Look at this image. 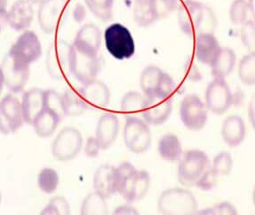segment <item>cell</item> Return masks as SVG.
Instances as JSON below:
<instances>
[{
  "mask_svg": "<svg viewBox=\"0 0 255 215\" xmlns=\"http://www.w3.org/2000/svg\"><path fill=\"white\" fill-rule=\"evenodd\" d=\"M164 72L156 66H149L143 69L140 76V86L144 95L151 97L155 94Z\"/></svg>",
  "mask_w": 255,
  "mask_h": 215,
  "instance_id": "f546056e",
  "label": "cell"
},
{
  "mask_svg": "<svg viewBox=\"0 0 255 215\" xmlns=\"http://www.w3.org/2000/svg\"><path fill=\"white\" fill-rule=\"evenodd\" d=\"M153 7L157 20L164 19L171 12L176 11L175 6L169 0H153Z\"/></svg>",
  "mask_w": 255,
  "mask_h": 215,
  "instance_id": "f6af8a7d",
  "label": "cell"
},
{
  "mask_svg": "<svg viewBox=\"0 0 255 215\" xmlns=\"http://www.w3.org/2000/svg\"><path fill=\"white\" fill-rule=\"evenodd\" d=\"M37 183L41 191L46 194H52L59 186L60 176L55 169L45 167L40 172Z\"/></svg>",
  "mask_w": 255,
  "mask_h": 215,
  "instance_id": "e575fe53",
  "label": "cell"
},
{
  "mask_svg": "<svg viewBox=\"0 0 255 215\" xmlns=\"http://www.w3.org/2000/svg\"><path fill=\"white\" fill-rule=\"evenodd\" d=\"M159 156L167 161H177L183 155V147L179 138L174 134H166L159 141Z\"/></svg>",
  "mask_w": 255,
  "mask_h": 215,
  "instance_id": "d4e9b609",
  "label": "cell"
},
{
  "mask_svg": "<svg viewBox=\"0 0 255 215\" xmlns=\"http://www.w3.org/2000/svg\"><path fill=\"white\" fill-rule=\"evenodd\" d=\"M81 13H82V14H85L83 6L78 5L76 9V11L74 12V17H75V19H76L77 22H81V20H83V19H84V16L81 15Z\"/></svg>",
  "mask_w": 255,
  "mask_h": 215,
  "instance_id": "681fc988",
  "label": "cell"
},
{
  "mask_svg": "<svg viewBox=\"0 0 255 215\" xmlns=\"http://www.w3.org/2000/svg\"><path fill=\"white\" fill-rule=\"evenodd\" d=\"M146 96L137 92H129L123 97L121 101V110L124 113H136L143 111Z\"/></svg>",
  "mask_w": 255,
  "mask_h": 215,
  "instance_id": "836d02e7",
  "label": "cell"
},
{
  "mask_svg": "<svg viewBox=\"0 0 255 215\" xmlns=\"http://www.w3.org/2000/svg\"><path fill=\"white\" fill-rule=\"evenodd\" d=\"M180 118L189 130L199 131L207 121V108L206 104L196 94L186 96L180 106Z\"/></svg>",
  "mask_w": 255,
  "mask_h": 215,
  "instance_id": "ba28073f",
  "label": "cell"
},
{
  "mask_svg": "<svg viewBox=\"0 0 255 215\" xmlns=\"http://www.w3.org/2000/svg\"><path fill=\"white\" fill-rule=\"evenodd\" d=\"M233 166V161L231 155L227 151H222L215 156L213 160L212 168L215 170L217 175H227L230 174Z\"/></svg>",
  "mask_w": 255,
  "mask_h": 215,
  "instance_id": "ab89813d",
  "label": "cell"
},
{
  "mask_svg": "<svg viewBox=\"0 0 255 215\" xmlns=\"http://www.w3.org/2000/svg\"><path fill=\"white\" fill-rule=\"evenodd\" d=\"M218 40L211 33H202L196 36V59L205 65L210 66L219 52Z\"/></svg>",
  "mask_w": 255,
  "mask_h": 215,
  "instance_id": "44dd1931",
  "label": "cell"
},
{
  "mask_svg": "<svg viewBox=\"0 0 255 215\" xmlns=\"http://www.w3.org/2000/svg\"><path fill=\"white\" fill-rule=\"evenodd\" d=\"M124 140L129 151L143 153L151 146V129L144 120L128 116L124 125Z\"/></svg>",
  "mask_w": 255,
  "mask_h": 215,
  "instance_id": "5b68a950",
  "label": "cell"
},
{
  "mask_svg": "<svg viewBox=\"0 0 255 215\" xmlns=\"http://www.w3.org/2000/svg\"><path fill=\"white\" fill-rule=\"evenodd\" d=\"M137 169L129 162H124L116 168V191L124 199L127 198Z\"/></svg>",
  "mask_w": 255,
  "mask_h": 215,
  "instance_id": "484cf974",
  "label": "cell"
},
{
  "mask_svg": "<svg viewBox=\"0 0 255 215\" xmlns=\"http://www.w3.org/2000/svg\"><path fill=\"white\" fill-rule=\"evenodd\" d=\"M151 186V177L147 171L137 170L133 183L125 200L128 203H134L147 194Z\"/></svg>",
  "mask_w": 255,
  "mask_h": 215,
  "instance_id": "83f0119b",
  "label": "cell"
},
{
  "mask_svg": "<svg viewBox=\"0 0 255 215\" xmlns=\"http://www.w3.org/2000/svg\"><path fill=\"white\" fill-rule=\"evenodd\" d=\"M100 149V145L96 137H90L88 138L85 147H84V153L86 154L89 158H96L99 155Z\"/></svg>",
  "mask_w": 255,
  "mask_h": 215,
  "instance_id": "bcb514c9",
  "label": "cell"
},
{
  "mask_svg": "<svg viewBox=\"0 0 255 215\" xmlns=\"http://www.w3.org/2000/svg\"><path fill=\"white\" fill-rule=\"evenodd\" d=\"M67 0H43L38 9V23L46 34L55 31L66 6Z\"/></svg>",
  "mask_w": 255,
  "mask_h": 215,
  "instance_id": "9a60e30c",
  "label": "cell"
},
{
  "mask_svg": "<svg viewBox=\"0 0 255 215\" xmlns=\"http://www.w3.org/2000/svg\"><path fill=\"white\" fill-rule=\"evenodd\" d=\"M42 215H70V207L68 200L61 196H57L49 201L47 206L41 212Z\"/></svg>",
  "mask_w": 255,
  "mask_h": 215,
  "instance_id": "f35d334b",
  "label": "cell"
},
{
  "mask_svg": "<svg viewBox=\"0 0 255 215\" xmlns=\"http://www.w3.org/2000/svg\"><path fill=\"white\" fill-rule=\"evenodd\" d=\"M253 201H254L255 206V187L254 189V191H253Z\"/></svg>",
  "mask_w": 255,
  "mask_h": 215,
  "instance_id": "6f0895ef",
  "label": "cell"
},
{
  "mask_svg": "<svg viewBox=\"0 0 255 215\" xmlns=\"http://www.w3.org/2000/svg\"><path fill=\"white\" fill-rule=\"evenodd\" d=\"M211 167L208 156L200 150H189L183 153L178 166V181L187 187L196 186L200 177Z\"/></svg>",
  "mask_w": 255,
  "mask_h": 215,
  "instance_id": "277c9868",
  "label": "cell"
},
{
  "mask_svg": "<svg viewBox=\"0 0 255 215\" xmlns=\"http://www.w3.org/2000/svg\"><path fill=\"white\" fill-rule=\"evenodd\" d=\"M81 51L98 55L101 45V33L94 24H86L80 28L73 43Z\"/></svg>",
  "mask_w": 255,
  "mask_h": 215,
  "instance_id": "d6986e66",
  "label": "cell"
},
{
  "mask_svg": "<svg viewBox=\"0 0 255 215\" xmlns=\"http://www.w3.org/2000/svg\"><path fill=\"white\" fill-rule=\"evenodd\" d=\"M197 214L198 215H237L238 211L232 204L225 201V202L215 205L214 207L197 212Z\"/></svg>",
  "mask_w": 255,
  "mask_h": 215,
  "instance_id": "b9f144b4",
  "label": "cell"
},
{
  "mask_svg": "<svg viewBox=\"0 0 255 215\" xmlns=\"http://www.w3.org/2000/svg\"><path fill=\"white\" fill-rule=\"evenodd\" d=\"M7 6V0H0V12L6 11Z\"/></svg>",
  "mask_w": 255,
  "mask_h": 215,
  "instance_id": "11a10c76",
  "label": "cell"
},
{
  "mask_svg": "<svg viewBox=\"0 0 255 215\" xmlns=\"http://www.w3.org/2000/svg\"><path fill=\"white\" fill-rule=\"evenodd\" d=\"M114 215H138L139 213L135 209V207H132L128 204L122 205L116 207V210L113 213Z\"/></svg>",
  "mask_w": 255,
  "mask_h": 215,
  "instance_id": "7dc6e473",
  "label": "cell"
},
{
  "mask_svg": "<svg viewBox=\"0 0 255 215\" xmlns=\"http://www.w3.org/2000/svg\"><path fill=\"white\" fill-rule=\"evenodd\" d=\"M70 45L63 41L53 42L48 49L46 69L50 76L55 80L64 78L69 69Z\"/></svg>",
  "mask_w": 255,
  "mask_h": 215,
  "instance_id": "7c38bea8",
  "label": "cell"
},
{
  "mask_svg": "<svg viewBox=\"0 0 255 215\" xmlns=\"http://www.w3.org/2000/svg\"><path fill=\"white\" fill-rule=\"evenodd\" d=\"M158 207L161 215H195L198 212V202L191 191L181 188H172L163 191L159 196Z\"/></svg>",
  "mask_w": 255,
  "mask_h": 215,
  "instance_id": "7a4b0ae2",
  "label": "cell"
},
{
  "mask_svg": "<svg viewBox=\"0 0 255 215\" xmlns=\"http://www.w3.org/2000/svg\"><path fill=\"white\" fill-rule=\"evenodd\" d=\"M249 4L247 0H234L230 8V19L235 25H243L249 20Z\"/></svg>",
  "mask_w": 255,
  "mask_h": 215,
  "instance_id": "74e56055",
  "label": "cell"
},
{
  "mask_svg": "<svg viewBox=\"0 0 255 215\" xmlns=\"http://www.w3.org/2000/svg\"><path fill=\"white\" fill-rule=\"evenodd\" d=\"M169 1H170L172 4H173V5L175 6V9H176V11H178V9H179L180 6H181L184 2L188 1V0H169Z\"/></svg>",
  "mask_w": 255,
  "mask_h": 215,
  "instance_id": "f5cc1de1",
  "label": "cell"
},
{
  "mask_svg": "<svg viewBox=\"0 0 255 215\" xmlns=\"http://www.w3.org/2000/svg\"><path fill=\"white\" fill-rule=\"evenodd\" d=\"M207 110L216 115H222L231 108L233 95L224 78H215L208 84L206 91Z\"/></svg>",
  "mask_w": 255,
  "mask_h": 215,
  "instance_id": "8fae6325",
  "label": "cell"
},
{
  "mask_svg": "<svg viewBox=\"0 0 255 215\" xmlns=\"http://www.w3.org/2000/svg\"><path fill=\"white\" fill-rule=\"evenodd\" d=\"M34 19L33 4L28 0H18L7 14L8 24L16 31H26Z\"/></svg>",
  "mask_w": 255,
  "mask_h": 215,
  "instance_id": "2e32d148",
  "label": "cell"
},
{
  "mask_svg": "<svg viewBox=\"0 0 255 215\" xmlns=\"http://www.w3.org/2000/svg\"><path fill=\"white\" fill-rule=\"evenodd\" d=\"M63 100L64 113L66 116L82 115L87 110L89 107L84 102L79 93L73 91L71 89L67 90L62 94Z\"/></svg>",
  "mask_w": 255,
  "mask_h": 215,
  "instance_id": "4dcf8cb0",
  "label": "cell"
},
{
  "mask_svg": "<svg viewBox=\"0 0 255 215\" xmlns=\"http://www.w3.org/2000/svg\"><path fill=\"white\" fill-rule=\"evenodd\" d=\"M61 119L52 111L44 109L32 124L36 135L42 138L50 137L55 132Z\"/></svg>",
  "mask_w": 255,
  "mask_h": 215,
  "instance_id": "4316f807",
  "label": "cell"
},
{
  "mask_svg": "<svg viewBox=\"0 0 255 215\" xmlns=\"http://www.w3.org/2000/svg\"><path fill=\"white\" fill-rule=\"evenodd\" d=\"M29 66L9 53L5 56L1 68L4 73V84L11 92L19 93L23 91L30 76Z\"/></svg>",
  "mask_w": 255,
  "mask_h": 215,
  "instance_id": "30bf717a",
  "label": "cell"
},
{
  "mask_svg": "<svg viewBox=\"0 0 255 215\" xmlns=\"http://www.w3.org/2000/svg\"><path fill=\"white\" fill-rule=\"evenodd\" d=\"M241 40L250 52H255V22L248 20L241 25Z\"/></svg>",
  "mask_w": 255,
  "mask_h": 215,
  "instance_id": "60d3db41",
  "label": "cell"
},
{
  "mask_svg": "<svg viewBox=\"0 0 255 215\" xmlns=\"http://www.w3.org/2000/svg\"><path fill=\"white\" fill-rule=\"evenodd\" d=\"M218 176L219 175L215 173V170L211 167L200 177L198 183H196V186L201 191H210L216 185Z\"/></svg>",
  "mask_w": 255,
  "mask_h": 215,
  "instance_id": "ee69618b",
  "label": "cell"
},
{
  "mask_svg": "<svg viewBox=\"0 0 255 215\" xmlns=\"http://www.w3.org/2000/svg\"><path fill=\"white\" fill-rule=\"evenodd\" d=\"M9 54L25 63L35 62L42 55V45L38 36L33 31H25L12 44Z\"/></svg>",
  "mask_w": 255,
  "mask_h": 215,
  "instance_id": "4fadbf2b",
  "label": "cell"
},
{
  "mask_svg": "<svg viewBox=\"0 0 255 215\" xmlns=\"http://www.w3.org/2000/svg\"><path fill=\"white\" fill-rule=\"evenodd\" d=\"M249 8H250V12H251L253 19L255 22V0H248Z\"/></svg>",
  "mask_w": 255,
  "mask_h": 215,
  "instance_id": "816d5d0a",
  "label": "cell"
},
{
  "mask_svg": "<svg viewBox=\"0 0 255 215\" xmlns=\"http://www.w3.org/2000/svg\"><path fill=\"white\" fill-rule=\"evenodd\" d=\"M104 40L108 52L116 60H128L135 54L134 37L130 31L122 24L110 25L105 30Z\"/></svg>",
  "mask_w": 255,
  "mask_h": 215,
  "instance_id": "3957f363",
  "label": "cell"
},
{
  "mask_svg": "<svg viewBox=\"0 0 255 215\" xmlns=\"http://www.w3.org/2000/svg\"><path fill=\"white\" fill-rule=\"evenodd\" d=\"M175 84L171 76L164 72L162 78L160 80L159 86L157 88L155 94L159 98H170L172 93L175 91Z\"/></svg>",
  "mask_w": 255,
  "mask_h": 215,
  "instance_id": "7bdbcfd3",
  "label": "cell"
},
{
  "mask_svg": "<svg viewBox=\"0 0 255 215\" xmlns=\"http://www.w3.org/2000/svg\"><path fill=\"white\" fill-rule=\"evenodd\" d=\"M236 54L231 48H220L210 67L212 76L215 78H225L235 68Z\"/></svg>",
  "mask_w": 255,
  "mask_h": 215,
  "instance_id": "cb8c5ba5",
  "label": "cell"
},
{
  "mask_svg": "<svg viewBox=\"0 0 255 215\" xmlns=\"http://www.w3.org/2000/svg\"><path fill=\"white\" fill-rule=\"evenodd\" d=\"M21 107L24 121L32 125L44 110V91L38 88H33L25 92L22 97Z\"/></svg>",
  "mask_w": 255,
  "mask_h": 215,
  "instance_id": "ffe728a7",
  "label": "cell"
},
{
  "mask_svg": "<svg viewBox=\"0 0 255 215\" xmlns=\"http://www.w3.org/2000/svg\"><path fill=\"white\" fill-rule=\"evenodd\" d=\"M108 209L106 198L100 195L97 191L88 194L84 199L81 207V215H106Z\"/></svg>",
  "mask_w": 255,
  "mask_h": 215,
  "instance_id": "1f68e13d",
  "label": "cell"
},
{
  "mask_svg": "<svg viewBox=\"0 0 255 215\" xmlns=\"http://www.w3.org/2000/svg\"><path fill=\"white\" fill-rule=\"evenodd\" d=\"M222 137L230 147L239 146L246 137V126L239 116L231 115L223 121Z\"/></svg>",
  "mask_w": 255,
  "mask_h": 215,
  "instance_id": "603a6c76",
  "label": "cell"
},
{
  "mask_svg": "<svg viewBox=\"0 0 255 215\" xmlns=\"http://www.w3.org/2000/svg\"><path fill=\"white\" fill-rule=\"evenodd\" d=\"M172 110L171 98H159L157 96L146 97L143 109V119L149 125H160L167 121L171 115Z\"/></svg>",
  "mask_w": 255,
  "mask_h": 215,
  "instance_id": "5bb4252c",
  "label": "cell"
},
{
  "mask_svg": "<svg viewBox=\"0 0 255 215\" xmlns=\"http://www.w3.org/2000/svg\"><path fill=\"white\" fill-rule=\"evenodd\" d=\"M93 188L106 199L116 193V168L110 165L100 166L94 174Z\"/></svg>",
  "mask_w": 255,
  "mask_h": 215,
  "instance_id": "7402d4cb",
  "label": "cell"
},
{
  "mask_svg": "<svg viewBox=\"0 0 255 215\" xmlns=\"http://www.w3.org/2000/svg\"><path fill=\"white\" fill-rule=\"evenodd\" d=\"M100 68L98 55L81 51L73 44L70 45L69 69L72 75L81 84H87L92 80H95Z\"/></svg>",
  "mask_w": 255,
  "mask_h": 215,
  "instance_id": "8992f818",
  "label": "cell"
},
{
  "mask_svg": "<svg viewBox=\"0 0 255 215\" xmlns=\"http://www.w3.org/2000/svg\"><path fill=\"white\" fill-rule=\"evenodd\" d=\"M133 14L135 22L144 28L158 20L153 7V0H135Z\"/></svg>",
  "mask_w": 255,
  "mask_h": 215,
  "instance_id": "f1b7e54d",
  "label": "cell"
},
{
  "mask_svg": "<svg viewBox=\"0 0 255 215\" xmlns=\"http://www.w3.org/2000/svg\"><path fill=\"white\" fill-rule=\"evenodd\" d=\"M4 73H3L2 68H1V66H0V94H1V92H2V91H3V88H4Z\"/></svg>",
  "mask_w": 255,
  "mask_h": 215,
  "instance_id": "db71d44e",
  "label": "cell"
},
{
  "mask_svg": "<svg viewBox=\"0 0 255 215\" xmlns=\"http://www.w3.org/2000/svg\"><path fill=\"white\" fill-rule=\"evenodd\" d=\"M248 118L250 120L252 127L255 129V93L252 97L248 105Z\"/></svg>",
  "mask_w": 255,
  "mask_h": 215,
  "instance_id": "c3c4849f",
  "label": "cell"
},
{
  "mask_svg": "<svg viewBox=\"0 0 255 215\" xmlns=\"http://www.w3.org/2000/svg\"><path fill=\"white\" fill-rule=\"evenodd\" d=\"M1 202H2V194H1V191H0V205H1Z\"/></svg>",
  "mask_w": 255,
  "mask_h": 215,
  "instance_id": "680465c9",
  "label": "cell"
},
{
  "mask_svg": "<svg viewBox=\"0 0 255 215\" xmlns=\"http://www.w3.org/2000/svg\"><path fill=\"white\" fill-rule=\"evenodd\" d=\"M239 77L246 85L255 84V52L244 56L239 64Z\"/></svg>",
  "mask_w": 255,
  "mask_h": 215,
  "instance_id": "d6a6232c",
  "label": "cell"
},
{
  "mask_svg": "<svg viewBox=\"0 0 255 215\" xmlns=\"http://www.w3.org/2000/svg\"><path fill=\"white\" fill-rule=\"evenodd\" d=\"M178 21L181 30L189 36L202 33L214 34L217 25L211 9L194 0H188L180 6Z\"/></svg>",
  "mask_w": 255,
  "mask_h": 215,
  "instance_id": "6da1fadb",
  "label": "cell"
},
{
  "mask_svg": "<svg viewBox=\"0 0 255 215\" xmlns=\"http://www.w3.org/2000/svg\"><path fill=\"white\" fill-rule=\"evenodd\" d=\"M23 112L20 100L12 94L4 96L0 101V133L10 135L23 125Z\"/></svg>",
  "mask_w": 255,
  "mask_h": 215,
  "instance_id": "9c48e42d",
  "label": "cell"
},
{
  "mask_svg": "<svg viewBox=\"0 0 255 215\" xmlns=\"http://www.w3.org/2000/svg\"><path fill=\"white\" fill-rule=\"evenodd\" d=\"M79 94L88 107L105 108L110 101V91L108 86L96 79L84 84L79 90Z\"/></svg>",
  "mask_w": 255,
  "mask_h": 215,
  "instance_id": "ac0fdd59",
  "label": "cell"
},
{
  "mask_svg": "<svg viewBox=\"0 0 255 215\" xmlns=\"http://www.w3.org/2000/svg\"><path fill=\"white\" fill-rule=\"evenodd\" d=\"M119 133V120L117 116L106 113L100 117L97 128L96 139L101 150H107L116 142Z\"/></svg>",
  "mask_w": 255,
  "mask_h": 215,
  "instance_id": "e0dca14e",
  "label": "cell"
},
{
  "mask_svg": "<svg viewBox=\"0 0 255 215\" xmlns=\"http://www.w3.org/2000/svg\"><path fill=\"white\" fill-rule=\"evenodd\" d=\"M84 2L98 19L103 21L111 20L114 0H84Z\"/></svg>",
  "mask_w": 255,
  "mask_h": 215,
  "instance_id": "d590c367",
  "label": "cell"
},
{
  "mask_svg": "<svg viewBox=\"0 0 255 215\" xmlns=\"http://www.w3.org/2000/svg\"><path fill=\"white\" fill-rule=\"evenodd\" d=\"M28 1H30L32 4H40L43 0H28Z\"/></svg>",
  "mask_w": 255,
  "mask_h": 215,
  "instance_id": "9f6ffc18",
  "label": "cell"
},
{
  "mask_svg": "<svg viewBox=\"0 0 255 215\" xmlns=\"http://www.w3.org/2000/svg\"><path fill=\"white\" fill-rule=\"evenodd\" d=\"M7 14L8 12L6 11L0 12V33L2 31V29L4 28L6 23H8Z\"/></svg>",
  "mask_w": 255,
  "mask_h": 215,
  "instance_id": "f907efd6",
  "label": "cell"
},
{
  "mask_svg": "<svg viewBox=\"0 0 255 215\" xmlns=\"http://www.w3.org/2000/svg\"><path fill=\"white\" fill-rule=\"evenodd\" d=\"M44 109L52 111L60 119H62L63 116H65L62 95L54 90L44 91Z\"/></svg>",
  "mask_w": 255,
  "mask_h": 215,
  "instance_id": "8d00e7d4",
  "label": "cell"
},
{
  "mask_svg": "<svg viewBox=\"0 0 255 215\" xmlns=\"http://www.w3.org/2000/svg\"><path fill=\"white\" fill-rule=\"evenodd\" d=\"M82 146L83 136L80 131L75 127H65L52 143V155L59 161H69L79 154Z\"/></svg>",
  "mask_w": 255,
  "mask_h": 215,
  "instance_id": "52a82bcc",
  "label": "cell"
}]
</instances>
